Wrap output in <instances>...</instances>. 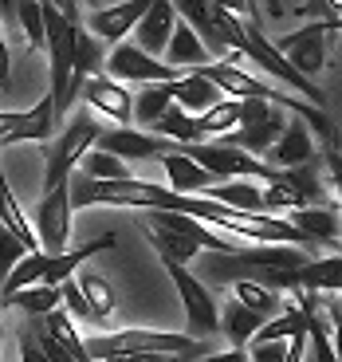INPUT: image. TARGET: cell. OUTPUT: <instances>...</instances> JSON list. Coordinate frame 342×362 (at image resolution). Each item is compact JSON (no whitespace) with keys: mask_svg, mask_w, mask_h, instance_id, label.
<instances>
[{"mask_svg":"<svg viewBox=\"0 0 342 362\" xmlns=\"http://www.w3.org/2000/svg\"><path fill=\"white\" fill-rule=\"evenodd\" d=\"M311 260L299 245H252V248H232V252H205L201 276L213 284H232V280H256L276 291H295L299 268Z\"/></svg>","mask_w":342,"mask_h":362,"instance_id":"cell-1","label":"cell"},{"mask_svg":"<svg viewBox=\"0 0 342 362\" xmlns=\"http://www.w3.org/2000/svg\"><path fill=\"white\" fill-rule=\"evenodd\" d=\"M146 236L158 248V256L189 264L201 252H232V240H225L220 233L205 225V221L189 217V213H173V209H146Z\"/></svg>","mask_w":342,"mask_h":362,"instance_id":"cell-2","label":"cell"},{"mask_svg":"<svg viewBox=\"0 0 342 362\" xmlns=\"http://www.w3.org/2000/svg\"><path fill=\"white\" fill-rule=\"evenodd\" d=\"M83 343H87L90 362L102 358V354H181L185 362H193L208 351L205 339L173 335V331H142V327H126L114 335H90Z\"/></svg>","mask_w":342,"mask_h":362,"instance_id":"cell-3","label":"cell"},{"mask_svg":"<svg viewBox=\"0 0 342 362\" xmlns=\"http://www.w3.org/2000/svg\"><path fill=\"white\" fill-rule=\"evenodd\" d=\"M75 28L79 20L64 16V12L47 4L44 0V52H47V79H52V90H47V99H52V110L55 118L64 115L71 107V59H75Z\"/></svg>","mask_w":342,"mask_h":362,"instance_id":"cell-4","label":"cell"},{"mask_svg":"<svg viewBox=\"0 0 342 362\" xmlns=\"http://www.w3.org/2000/svg\"><path fill=\"white\" fill-rule=\"evenodd\" d=\"M283 110H276V103H264V99H240V118H236V127L225 130V134H216L220 142L228 146H240L248 154H268L271 142L279 138L283 130Z\"/></svg>","mask_w":342,"mask_h":362,"instance_id":"cell-5","label":"cell"},{"mask_svg":"<svg viewBox=\"0 0 342 362\" xmlns=\"http://www.w3.org/2000/svg\"><path fill=\"white\" fill-rule=\"evenodd\" d=\"M162 264H165L173 288H177V296H181V308H185V319H189V335L193 339L216 335V331H220V311H216V299L208 296L205 280L193 276L189 264H181V260L162 256Z\"/></svg>","mask_w":342,"mask_h":362,"instance_id":"cell-6","label":"cell"},{"mask_svg":"<svg viewBox=\"0 0 342 362\" xmlns=\"http://www.w3.org/2000/svg\"><path fill=\"white\" fill-rule=\"evenodd\" d=\"M185 154H189L213 181H225V177H264V181H271L276 177L271 165H264L256 154H248L240 146H228V142H185Z\"/></svg>","mask_w":342,"mask_h":362,"instance_id":"cell-7","label":"cell"},{"mask_svg":"<svg viewBox=\"0 0 342 362\" xmlns=\"http://www.w3.org/2000/svg\"><path fill=\"white\" fill-rule=\"evenodd\" d=\"M338 32V24H331V20H315V24H303L295 28V32H288V36L271 40L276 44V52L288 59L291 67H295L299 75H319L326 64V36H334Z\"/></svg>","mask_w":342,"mask_h":362,"instance_id":"cell-8","label":"cell"},{"mask_svg":"<svg viewBox=\"0 0 342 362\" xmlns=\"http://www.w3.org/2000/svg\"><path fill=\"white\" fill-rule=\"evenodd\" d=\"M95 138H99L95 118H90V115H75V118H71V127H67L64 134H59L52 146H47L44 189H52V185H59V181L71 177V173H75V162L83 158V150H87V146H95Z\"/></svg>","mask_w":342,"mask_h":362,"instance_id":"cell-9","label":"cell"},{"mask_svg":"<svg viewBox=\"0 0 342 362\" xmlns=\"http://www.w3.org/2000/svg\"><path fill=\"white\" fill-rule=\"evenodd\" d=\"M71 189H67V181L44 189L40 197V209H36V240H40V252L55 256L64 252L71 245Z\"/></svg>","mask_w":342,"mask_h":362,"instance_id":"cell-10","label":"cell"},{"mask_svg":"<svg viewBox=\"0 0 342 362\" xmlns=\"http://www.w3.org/2000/svg\"><path fill=\"white\" fill-rule=\"evenodd\" d=\"M102 71L118 83H173L177 79V67L162 64L158 55L142 52L138 44H114V52H107L102 59Z\"/></svg>","mask_w":342,"mask_h":362,"instance_id":"cell-11","label":"cell"},{"mask_svg":"<svg viewBox=\"0 0 342 362\" xmlns=\"http://www.w3.org/2000/svg\"><path fill=\"white\" fill-rule=\"evenodd\" d=\"M79 90H83V99H87V107H95V115L110 118L118 127L134 122V95L126 90V83L110 79V75H90V79H83Z\"/></svg>","mask_w":342,"mask_h":362,"instance_id":"cell-12","label":"cell"},{"mask_svg":"<svg viewBox=\"0 0 342 362\" xmlns=\"http://www.w3.org/2000/svg\"><path fill=\"white\" fill-rule=\"evenodd\" d=\"M95 146L118 154L122 162H150V158H162L165 150H173L177 142L170 138H158L150 130H134V127H118V130H99Z\"/></svg>","mask_w":342,"mask_h":362,"instance_id":"cell-13","label":"cell"},{"mask_svg":"<svg viewBox=\"0 0 342 362\" xmlns=\"http://www.w3.org/2000/svg\"><path fill=\"white\" fill-rule=\"evenodd\" d=\"M150 8V0H122V4H110V8H95L87 16V32L99 36L102 44H118L126 40V32H134L138 16Z\"/></svg>","mask_w":342,"mask_h":362,"instance_id":"cell-14","label":"cell"},{"mask_svg":"<svg viewBox=\"0 0 342 362\" xmlns=\"http://www.w3.org/2000/svg\"><path fill=\"white\" fill-rule=\"evenodd\" d=\"M268 154H271V162H276L279 170L315 162V134H311V127H307L299 115H291L288 122H283V130H279V138L271 142Z\"/></svg>","mask_w":342,"mask_h":362,"instance_id":"cell-15","label":"cell"},{"mask_svg":"<svg viewBox=\"0 0 342 362\" xmlns=\"http://www.w3.org/2000/svg\"><path fill=\"white\" fill-rule=\"evenodd\" d=\"M173 12H177V20H185V24L197 32L213 59H228V55H232L225 44V32L216 28V8L208 0H173Z\"/></svg>","mask_w":342,"mask_h":362,"instance_id":"cell-16","label":"cell"},{"mask_svg":"<svg viewBox=\"0 0 342 362\" xmlns=\"http://www.w3.org/2000/svg\"><path fill=\"white\" fill-rule=\"evenodd\" d=\"M173 24H177L173 0H150V8H146L142 16H138V24H134V44L142 47V52H150V55L162 59L165 44H170Z\"/></svg>","mask_w":342,"mask_h":362,"instance_id":"cell-17","label":"cell"},{"mask_svg":"<svg viewBox=\"0 0 342 362\" xmlns=\"http://www.w3.org/2000/svg\"><path fill=\"white\" fill-rule=\"evenodd\" d=\"M288 221L311 245H326L331 252H338V213H334V205H326V209L323 205H299V209H291Z\"/></svg>","mask_w":342,"mask_h":362,"instance_id":"cell-18","label":"cell"},{"mask_svg":"<svg viewBox=\"0 0 342 362\" xmlns=\"http://www.w3.org/2000/svg\"><path fill=\"white\" fill-rule=\"evenodd\" d=\"M170 99L177 103L185 115H201V110H208L213 103H220L225 95H220L216 83H208L197 67H189V71H181L177 79L170 83Z\"/></svg>","mask_w":342,"mask_h":362,"instance_id":"cell-19","label":"cell"},{"mask_svg":"<svg viewBox=\"0 0 342 362\" xmlns=\"http://www.w3.org/2000/svg\"><path fill=\"white\" fill-rule=\"evenodd\" d=\"M165 59L162 64H170V67H177V71H189V67H205L213 55H208V47L201 44V36L193 32L185 20H177L173 24V32H170V44H165Z\"/></svg>","mask_w":342,"mask_h":362,"instance_id":"cell-20","label":"cell"},{"mask_svg":"<svg viewBox=\"0 0 342 362\" xmlns=\"http://www.w3.org/2000/svg\"><path fill=\"white\" fill-rule=\"evenodd\" d=\"M205 197L220 201L228 209H240V213H264V193L252 177H225V181H208Z\"/></svg>","mask_w":342,"mask_h":362,"instance_id":"cell-21","label":"cell"},{"mask_svg":"<svg viewBox=\"0 0 342 362\" xmlns=\"http://www.w3.org/2000/svg\"><path fill=\"white\" fill-rule=\"evenodd\" d=\"M107 248H114V233L99 236V240H90V245H79V248H64V252L47 256V272L40 284H52V288H59V284L67 280V276H75L79 272V264H87L90 256L107 252Z\"/></svg>","mask_w":342,"mask_h":362,"instance_id":"cell-22","label":"cell"},{"mask_svg":"<svg viewBox=\"0 0 342 362\" xmlns=\"http://www.w3.org/2000/svg\"><path fill=\"white\" fill-rule=\"evenodd\" d=\"M102 59H107V44L99 36H90L83 28H75V59H71V99L79 95L83 79L102 71Z\"/></svg>","mask_w":342,"mask_h":362,"instance_id":"cell-23","label":"cell"},{"mask_svg":"<svg viewBox=\"0 0 342 362\" xmlns=\"http://www.w3.org/2000/svg\"><path fill=\"white\" fill-rule=\"evenodd\" d=\"M162 170H165V177H170L165 189H173V193H201L208 181H213L189 154H185V150H165V154H162Z\"/></svg>","mask_w":342,"mask_h":362,"instance_id":"cell-24","label":"cell"},{"mask_svg":"<svg viewBox=\"0 0 342 362\" xmlns=\"http://www.w3.org/2000/svg\"><path fill=\"white\" fill-rule=\"evenodd\" d=\"M55 130V110H52V99H40L36 107L28 110L24 118H20V127H12L8 134L0 138V146H16V142H47Z\"/></svg>","mask_w":342,"mask_h":362,"instance_id":"cell-25","label":"cell"},{"mask_svg":"<svg viewBox=\"0 0 342 362\" xmlns=\"http://www.w3.org/2000/svg\"><path fill=\"white\" fill-rule=\"evenodd\" d=\"M40 319V327H44L47 335L55 339V343L64 346L67 354H71L75 362H90V354H87V343H83V335H79V327H75V319L67 315L59 303H55L52 311H44V315H36Z\"/></svg>","mask_w":342,"mask_h":362,"instance_id":"cell-26","label":"cell"},{"mask_svg":"<svg viewBox=\"0 0 342 362\" xmlns=\"http://www.w3.org/2000/svg\"><path fill=\"white\" fill-rule=\"evenodd\" d=\"M146 130H150V134H158V138H170V142H201L197 115H185L177 103H173V107H165Z\"/></svg>","mask_w":342,"mask_h":362,"instance_id":"cell-27","label":"cell"},{"mask_svg":"<svg viewBox=\"0 0 342 362\" xmlns=\"http://www.w3.org/2000/svg\"><path fill=\"white\" fill-rule=\"evenodd\" d=\"M75 170L83 173V177L90 181H118V177H130L126 162L118 154H110V150H102V146H87L83 150V158L75 162Z\"/></svg>","mask_w":342,"mask_h":362,"instance_id":"cell-28","label":"cell"},{"mask_svg":"<svg viewBox=\"0 0 342 362\" xmlns=\"http://www.w3.org/2000/svg\"><path fill=\"white\" fill-rule=\"evenodd\" d=\"M232 299H240L244 308L256 311L260 319L279 315V308H283V296L276 288H268V284H256V280H232Z\"/></svg>","mask_w":342,"mask_h":362,"instance_id":"cell-29","label":"cell"},{"mask_svg":"<svg viewBox=\"0 0 342 362\" xmlns=\"http://www.w3.org/2000/svg\"><path fill=\"white\" fill-rule=\"evenodd\" d=\"M75 284H79L83 299H87L90 323H102V319L114 315V291H110V284L102 280V276H95V272H79Z\"/></svg>","mask_w":342,"mask_h":362,"instance_id":"cell-30","label":"cell"},{"mask_svg":"<svg viewBox=\"0 0 342 362\" xmlns=\"http://www.w3.org/2000/svg\"><path fill=\"white\" fill-rule=\"evenodd\" d=\"M264 319L256 315V311H248L240 303V299H228L225 311H220V331H225L228 339H232V346H248L256 335V327H260Z\"/></svg>","mask_w":342,"mask_h":362,"instance_id":"cell-31","label":"cell"},{"mask_svg":"<svg viewBox=\"0 0 342 362\" xmlns=\"http://www.w3.org/2000/svg\"><path fill=\"white\" fill-rule=\"evenodd\" d=\"M338 252L326 256V260H307L303 268H299V291H323V296H331V291H338Z\"/></svg>","mask_w":342,"mask_h":362,"instance_id":"cell-32","label":"cell"},{"mask_svg":"<svg viewBox=\"0 0 342 362\" xmlns=\"http://www.w3.org/2000/svg\"><path fill=\"white\" fill-rule=\"evenodd\" d=\"M55 303H59V288H52V284H28L12 296H0V308H20L28 315H44Z\"/></svg>","mask_w":342,"mask_h":362,"instance_id":"cell-33","label":"cell"},{"mask_svg":"<svg viewBox=\"0 0 342 362\" xmlns=\"http://www.w3.org/2000/svg\"><path fill=\"white\" fill-rule=\"evenodd\" d=\"M44 272H47V252H24L16 260V268L4 276V284H0V296H12V291L28 288V284H40L44 280Z\"/></svg>","mask_w":342,"mask_h":362,"instance_id":"cell-34","label":"cell"},{"mask_svg":"<svg viewBox=\"0 0 342 362\" xmlns=\"http://www.w3.org/2000/svg\"><path fill=\"white\" fill-rule=\"evenodd\" d=\"M303 343L311 346V358H307V362H338V354H334V339H331V323H323L319 308L307 315Z\"/></svg>","mask_w":342,"mask_h":362,"instance_id":"cell-35","label":"cell"},{"mask_svg":"<svg viewBox=\"0 0 342 362\" xmlns=\"http://www.w3.org/2000/svg\"><path fill=\"white\" fill-rule=\"evenodd\" d=\"M236 118H240V99H220V103H213L208 110H201V115H197L201 138H216V134H225V130H232Z\"/></svg>","mask_w":342,"mask_h":362,"instance_id":"cell-36","label":"cell"},{"mask_svg":"<svg viewBox=\"0 0 342 362\" xmlns=\"http://www.w3.org/2000/svg\"><path fill=\"white\" fill-rule=\"evenodd\" d=\"M165 107H173V99H170V83H146L142 95L134 99V122H138V127H150V122H153L158 115H162Z\"/></svg>","mask_w":342,"mask_h":362,"instance_id":"cell-37","label":"cell"},{"mask_svg":"<svg viewBox=\"0 0 342 362\" xmlns=\"http://www.w3.org/2000/svg\"><path fill=\"white\" fill-rule=\"evenodd\" d=\"M12 12H16L20 28H24L28 47L32 52H44V0H16Z\"/></svg>","mask_w":342,"mask_h":362,"instance_id":"cell-38","label":"cell"},{"mask_svg":"<svg viewBox=\"0 0 342 362\" xmlns=\"http://www.w3.org/2000/svg\"><path fill=\"white\" fill-rule=\"evenodd\" d=\"M24 252H28L24 240H20L16 233H8V228H0V284H4V276L16 268V260H20Z\"/></svg>","mask_w":342,"mask_h":362,"instance_id":"cell-39","label":"cell"},{"mask_svg":"<svg viewBox=\"0 0 342 362\" xmlns=\"http://www.w3.org/2000/svg\"><path fill=\"white\" fill-rule=\"evenodd\" d=\"M342 0H303L291 16H315V20H331V24H342Z\"/></svg>","mask_w":342,"mask_h":362,"instance_id":"cell-40","label":"cell"},{"mask_svg":"<svg viewBox=\"0 0 342 362\" xmlns=\"http://www.w3.org/2000/svg\"><path fill=\"white\" fill-rule=\"evenodd\" d=\"M213 8H225L232 12V16L248 20V24H260V16H256V0H208Z\"/></svg>","mask_w":342,"mask_h":362,"instance_id":"cell-41","label":"cell"},{"mask_svg":"<svg viewBox=\"0 0 342 362\" xmlns=\"http://www.w3.org/2000/svg\"><path fill=\"white\" fill-rule=\"evenodd\" d=\"M193 362H248V351H244V346H232V351H225V354L205 351L201 358H193Z\"/></svg>","mask_w":342,"mask_h":362,"instance_id":"cell-42","label":"cell"},{"mask_svg":"<svg viewBox=\"0 0 342 362\" xmlns=\"http://www.w3.org/2000/svg\"><path fill=\"white\" fill-rule=\"evenodd\" d=\"M20 362H47L44 351L36 346V339H32V335H20Z\"/></svg>","mask_w":342,"mask_h":362,"instance_id":"cell-43","label":"cell"},{"mask_svg":"<svg viewBox=\"0 0 342 362\" xmlns=\"http://www.w3.org/2000/svg\"><path fill=\"white\" fill-rule=\"evenodd\" d=\"M8 75H12V55H8V40L0 32V83H8Z\"/></svg>","mask_w":342,"mask_h":362,"instance_id":"cell-44","label":"cell"},{"mask_svg":"<svg viewBox=\"0 0 342 362\" xmlns=\"http://www.w3.org/2000/svg\"><path fill=\"white\" fill-rule=\"evenodd\" d=\"M264 12H268V20H283L288 12H283V0H264Z\"/></svg>","mask_w":342,"mask_h":362,"instance_id":"cell-45","label":"cell"},{"mask_svg":"<svg viewBox=\"0 0 342 362\" xmlns=\"http://www.w3.org/2000/svg\"><path fill=\"white\" fill-rule=\"evenodd\" d=\"M47 4H55V8L64 12V16H71V20H75V0H47Z\"/></svg>","mask_w":342,"mask_h":362,"instance_id":"cell-46","label":"cell"},{"mask_svg":"<svg viewBox=\"0 0 342 362\" xmlns=\"http://www.w3.org/2000/svg\"><path fill=\"white\" fill-rule=\"evenodd\" d=\"M12 4H16V0H0V16H4V12H12Z\"/></svg>","mask_w":342,"mask_h":362,"instance_id":"cell-47","label":"cell"},{"mask_svg":"<svg viewBox=\"0 0 342 362\" xmlns=\"http://www.w3.org/2000/svg\"><path fill=\"white\" fill-rule=\"evenodd\" d=\"M0 343H4V323H0Z\"/></svg>","mask_w":342,"mask_h":362,"instance_id":"cell-48","label":"cell"},{"mask_svg":"<svg viewBox=\"0 0 342 362\" xmlns=\"http://www.w3.org/2000/svg\"><path fill=\"white\" fill-rule=\"evenodd\" d=\"M303 362H307V354H303Z\"/></svg>","mask_w":342,"mask_h":362,"instance_id":"cell-49","label":"cell"}]
</instances>
